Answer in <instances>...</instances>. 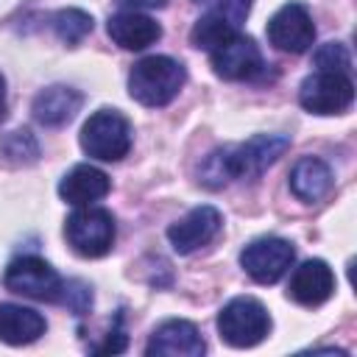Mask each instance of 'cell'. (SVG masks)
I'll return each mask as SVG.
<instances>
[{
  "label": "cell",
  "mask_w": 357,
  "mask_h": 357,
  "mask_svg": "<svg viewBox=\"0 0 357 357\" xmlns=\"http://www.w3.org/2000/svg\"><path fill=\"white\" fill-rule=\"evenodd\" d=\"M287 148H290L287 134H257L248 142L215 148L201 162L198 178L209 190H220L231 178H259Z\"/></svg>",
  "instance_id": "6da1fadb"
},
{
  "label": "cell",
  "mask_w": 357,
  "mask_h": 357,
  "mask_svg": "<svg viewBox=\"0 0 357 357\" xmlns=\"http://www.w3.org/2000/svg\"><path fill=\"white\" fill-rule=\"evenodd\" d=\"M187 70L170 56H145L128 73V95L142 106H167L184 86Z\"/></svg>",
  "instance_id": "7a4b0ae2"
},
{
  "label": "cell",
  "mask_w": 357,
  "mask_h": 357,
  "mask_svg": "<svg viewBox=\"0 0 357 357\" xmlns=\"http://www.w3.org/2000/svg\"><path fill=\"white\" fill-rule=\"evenodd\" d=\"M218 332L234 349H251L271 332V315L262 301L251 296H237L218 312Z\"/></svg>",
  "instance_id": "3957f363"
},
{
  "label": "cell",
  "mask_w": 357,
  "mask_h": 357,
  "mask_svg": "<svg viewBox=\"0 0 357 357\" xmlns=\"http://www.w3.org/2000/svg\"><path fill=\"white\" fill-rule=\"evenodd\" d=\"M81 148L100 162H120L131 151V126L114 109H98L81 128Z\"/></svg>",
  "instance_id": "277c9868"
},
{
  "label": "cell",
  "mask_w": 357,
  "mask_h": 357,
  "mask_svg": "<svg viewBox=\"0 0 357 357\" xmlns=\"http://www.w3.org/2000/svg\"><path fill=\"white\" fill-rule=\"evenodd\" d=\"M114 234L117 229H114L112 212L98 209V206H78L64 223L67 245L78 257H86V259L109 254L114 245Z\"/></svg>",
  "instance_id": "5b68a950"
},
{
  "label": "cell",
  "mask_w": 357,
  "mask_h": 357,
  "mask_svg": "<svg viewBox=\"0 0 357 357\" xmlns=\"http://www.w3.org/2000/svg\"><path fill=\"white\" fill-rule=\"evenodd\" d=\"M3 284L11 293L33 298V301H59L64 282L56 273V268L45 262L42 257H17L6 268Z\"/></svg>",
  "instance_id": "8992f818"
},
{
  "label": "cell",
  "mask_w": 357,
  "mask_h": 357,
  "mask_svg": "<svg viewBox=\"0 0 357 357\" xmlns=\"http://www.w3.org/2000/svg\"><path fill=\"white\" fill-rule=\"evenodd\" d=\"M354 100V84L346 73L315 70L301 81L298 103L312 114H340Z\"/></svg>",
  "instance_id": "52a82bcc"
},
{
  "label": "cell",
  "mask_w": 357,
  "mask_h": 357,
  "mask_svg": "<svg viewBox=\"0 0 357 357\" xmlns=\"http://www.w3.org/2000/svg\"><path fill=\"white\" fill-rule=\"evenodd\" d=\"M296 259V248L282 237H259L240 251V265L259 284L279 282Z\"/></svg>",
  "instance_id": "ba28073f"
},
{
  "label": "cell",
  "mask_w": 357,
  "mask_h": 357,
  "mask_svg": "<svg viewBox=\"0 0 357 357\" xmlns=\"http://www.w3.org/2000/svg\"><path fill=\"white\" fill-rule=\"evenodd\" d=\"M251 11V0H218L215 8H209L190 31V42L201 50H215L234 33H240V25L245 22Z\"/></svg>",
  "instance_id": "9c48e42d"
},
{
  "label": "cell",
  "mask_w": 357,
  "mask_h": 357,
  "mask_svg": "<svg viewBox=\"0 0 357 357\" xmlns=\"http://www.w3.org/2000/svg\"><path fill=\"white\" fill-rule=\"evenodd\" d=\"M268 42L282 53H304L315 42V25L304 3H284L268 20Z\"/></svg>",
  "instance_id": "30bf717a"
},
{
  "label": "cell",
  "mask_w": 357,
  "mask_h": 357,
  "mask_svg": "<svg viewBox=\"0 0 357 357\" xmlns=\"http://www.w3.org/2000/svg\"><path fill=\"white\" fill-rule=\"evenodd\" d=\"M212 53V70L218 78L226 81H248L262 73V53L251 36L234 33L223 45H218Z\"/></svg>",
  "instance_id": "8fae6325"
},
{
  "label": "cell",
  "mask_w": 357,
  "mask_h": 357,
  "mask_svg": "<svg viewBox=\"0 0 357 357\" xmlns=\"http://www.w3.org/2000/svg\"><path fill=\"white\" fill-rule=\"evenodd\" d=\"M206 351V343L198 332L195 324L184 321V318H170L165 324H159L145 346V354H165V357H201Z\"/></svg>",
  "instance_id": "7c38bea8"
},
{
  "label": "cell",
  "mask_w": 357,
  "mask_h": 357,
  "mask_svg": "<svg viewBox=\"0 0 357 357\" xmlns=\"http://www.w3.org/2000/svg\"><path fill=\"white\" fill-rule=\"evenodd\" d=\"M223 226V215L215 206H195L190 209L181 220L170 223L167 229V240L178 254H192L201 245H206Z\"/></svg>",
  "instance_id": "4fadbf2b"
},
{
  "label": "cell",
  "mask_w": 357,
  "mask_h": 357,
  "mask_svg": "<svg viewBox=\"0 0 357 357\" xmlns=\"http://www.w3.org/2000/svg\"><path fill=\"white\" fill-rule=\"evenodd\" d=\"M335 293V273L324 259L301 262L287 284V296L301 307H318Z\"/></svg>",
  "instance_id": "5bb4252c"
},
{
  "label": "cell",
  "mask_w": 357,
  "mask_h": 357,
  "mask_svg": "<svg viewBox=\"0 0 357 357\" xmlns=\"http://www.w3.org/2000/svg\"><path fill=\"white\" fill-rule=\"evenodd\" d=\"M84 106V95L75 89V86H67V84H53V86H45L36 98H33V120L47 126V128H59V126H67Z\"/></svg>",
  "instance_id": "9a60e30c"
},
{
  "label": "cell",
  "mask_w": 357,
  "mask_h": 357,
  "mask_svg": "<svg viewBox=\"0 0 357 357\" xmlns=\"http://www.w3.org/2000/svg\"><path fill=\"white\" fill-rule=\"evenodd\" d=\"M112 190L109 176L95 167V165H75L70 173H64V178L59 181V195L61 201L73 204V206H89L95 201H100L106 192Z\"/></svg>",
  "instance_id": "2e32d148"
},
{
  "label": "cell",
  "mask_w": 357,
  "mask_h": 357,
  "mask_svg": "<svg viewBox=\"0 0 357 357\" xmlns=\"http://www.w3.org/2000/svg\"><path fill=\"white\" fill-rule=\"evenodd\" d=\"M109 36L114 45H120L123 50H145L148 45H153L162 36V28L156 20H151L142 11H120L109 20L106 25Z\"/></svg>",
  "instance_id": "e0dca14e"
},
{
  "label": "cell",
  "mask_w": 357,
  "mask_h": 357,
  "mask_svg": "<svg viewBox=\"0 0 357 357\" xmlns=\"http://www.w3.org/2000/svg\"><path fill=\"white\" fill-rule=\"evenodd\" d=\"M332 184H335L332 170L318 156H304L290 170V190L304 204H318L321 198H326Z\"/></svg>",
  "instance_id": "ac0fdd59"
},
{
  "label": "cell",
  "mask_w": 357,
  "mask_h": 357,
  "mask_svg": "<svg viewBox=\"0 0 357 357\" xmlns=\"http://www.w3.org/2000/svg\"><path fill=\"white\" fill-rule=\"evenodd\" d=\"M47 324L45 318L31 310V307H22V304H0V340L8 343V346H25V343H33L45 335Z\"/></svg>",
  "instance_id": "d6986e66"
},
{
  "label": "cell",
  "mask_w": 357,
  "mask_h": 357,
  "mask_svg": "<svg viewBox=\"0 0 357 357\" xmlns=\"http://www.w3.org/2000/svg\"><path fill=\"white\" fill-rule=\"evenodd\" d=\"M50 25H53L56 36L64 45L75 47V45H81L92 33V25L95 22H92V14H86L84 8H61V11H56L50 17Z\"/></svg>",
  "instance_id": "ffe728a7"
},
{
  "label": "cell",
  "mask_w": 357,
  "mask_h": 357,
  "mask_svg": "<svg viewBox=\"0 0 357 357\" xmlns=\"http://www.w3.org/2000/svg\"><path fill=\"white\" fill-rule=\"evenodd\" d=\"M0 153L11 165H33L39 159V142L28 128H17L6 134V139L0 142Z\"/></svg>",
  "instance_id": "44dd1931"
},
{
  "label": "cell",
  "mask_w": 357,
  "mask_h": 357,
  "mask_svg": "<svg viewBox=\"0 0 357 357\" xmlns=\"http://www.w3.org/2000/svg\"><path fill=\"white\" fill-rule=\"evenodd\" d=\"M312 64H315V70H329V73H346L349 75L351 56H349L346 45H340V42H324L312 53Z\"/></svg>",
  "instance_id": "7402d4cb"
},
{
  "label": "cell",
  "mask_w": 357,
  "mask_h": 357,
  "mask_svg": "<svg viewBox=\"0 0 357 357\" xmlns=\"http://www.w3.org/2000/svg\"><path fill=\"white\" fill-rule=\"evenodd\" d=\"M59 301L67 304V307L73 310V315H86L89 307H92V290H89V284L73 279V282H64V284H61Z\"/></svg>",
  "instance_id": "603a6c76"
},
{
  "label": "cell",
  "mask_w": 357,
  "mask_h": 357,
  "mask_svg": "<svg viewBox=\"0 0 357 357\" xmlns=\"http://www.w3.org/2000/svg\"><path fill=\"white\" fill-rule=\"evenodd\" d=\"M120 321H123V318L117 315V324H114V329L109 332V337H106L100 346H95L98 354H120V351H126V346H128V335H126V329H123Z\"/></svg>",
  "instance_id": "cb8c5ba5"
},
{
  "label": "cell",
  "mask_w": 357,
  "mask_h": 357,
  "mask_svg": "<svg viewBox=\"0 0 357 357\" xmlns=\"http://www.w3.org/2000/svg\"><path fill=\"white\" fill-rule=\"evenodd\" d=\"M123 11H151V8H165L167 0H117Z\"/></svg>",
  "instance_id": "d4e9b609"
},
{
  "label": "cell",
  "mask_w": 357,
  "mask_h": 357,
  "mask_svg": "<svg viewBox=\"0 0 357 357\" xmlns=\"http://www.w3.org/2000/svg\"><path fill=\"white\" fill-rule=\"evenodd\" d=\"M6 117V78L0 75V120Z\"/></svg>",
  "instance_id": "484cf974"
},
{
  "label": "cell",
  "mask_w": 357,
  "mask_h": 357,
  "mask_svg": "<svg viewBox=\"0 0 357 357\" xmlns=\"http://www.w3.org/2000/svg\"><path fill=\"white\" fill-rule=\"evenodd\" d=\"M195 3H209V0H195Z\"/></svg>",
  "instance_id": "4316f807"
}]
</instances>
